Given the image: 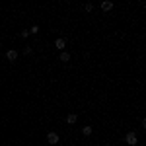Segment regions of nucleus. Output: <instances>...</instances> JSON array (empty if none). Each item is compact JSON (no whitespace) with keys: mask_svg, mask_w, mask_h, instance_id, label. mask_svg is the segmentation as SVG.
<instances>
[{"mask_svg":"<svg viewBox=\"0 0 146 146\" xmlns=\"http://www.w3.org/2000/svg\"><path fill=\"white\" fill-rule=\"evenodd\" d=\"M125 140H127V144H131V146L138 142V138H136V135H135V133H129V135L125 136Z\"/></svg>","mask_w":146,"mask_h":146,"instance_id":"nucleus-1","label":"nucleus"},{"mask_svg":"<svg viewBox=\"0 0 146 146\" xmlns=\"http://www.w3.org/2000/svg\"><path fill=\"white\" fill-rule=\"evenodd\" d=\"M47 142L56 144V142H58V135H56V133H49V135H47Z\"/></svg>","mask_w":146,"mask_h":146,"instance_id":"nucleus-2","label":"nucleus"},{"mask_svg":"<svg viewBox=\"0 0 146 146\" xmlns=\"http://www.w3.org/2000/svg\"><path fill=\"white\" fill-rule=\"evenodd\" d=\"M6 58H8V60H16V58H18V51H14V49L8 51V53H6Z\"/></svg>","mask_w":146,"mask_h":146,"instance_id":"nucleus-3","label":"nucleus"},{"mask_svg":"<svg viewBox=\"0 0 146 146\" xmlns=\"http://www.w3.org/2000/svg\"><path fill=\"white\" fill-rule=\"evenodd\" d=\"M111 8H113V2H109V0L101 2V10H111Z\"/></svg>","mask_w":146,"mask_h":146,"instance_id":"nucleus-4","label":"nucleus"},{"mask_svg":"<svg viewBox=\"0 0 146 146\" xmlns=\"http://www.w3.org/2000/svg\"><path fill=\"white\" fill-rule=\"evenodd\" d=\"M64 45H66V41H64V39H56V43H55L56 49H64Z\"/></svg>","mask_w":146,"mask_h":146,"instance_id":"nucleus-5","label":"nucleus"},{"mask_svg":"<svg viewBox=\"0 0 146 146\" xmlns=\"http://www.w3.org/2000/svg\"><path fill=\"white\" fill-rule=\"evenodd\" d=\"M70 60V55L68 53H60V62H68Z\"/></svg>","mask_w":146,"mask_h":146,"instance_id":"nucleus-6","label":"nucleus"},{"mask_svg":"<svg viewBox=\"0 0 146 146\" xmlns=\"http://www.w3.org/2000/svg\"><path fill=\"white\" fill-rule=\"evenodd\" d=\"M76 119H78V117H76L74 113H70V115H68V117H66V121H68V123H70V125H72V123H76Z\"/></svg>","mask_w":146,"mask_h":146,"instance_id":"nucleus-7","label":"nucleus"},{"mask_svg":"<svg viewBox=\"0 0 146 146\" xmlns=\"http://www.w3.org/2000/svg\"><path fill=\"white\" fill-rule=\"evenodd\" d=\"M82 133H84L86 136H90L92 135V127H84V131H82Z\"/></svg>","mask_w":146,"mask_h":146,"instance_id":"nucleus-8","label":"nucleus"}]
</instances>
